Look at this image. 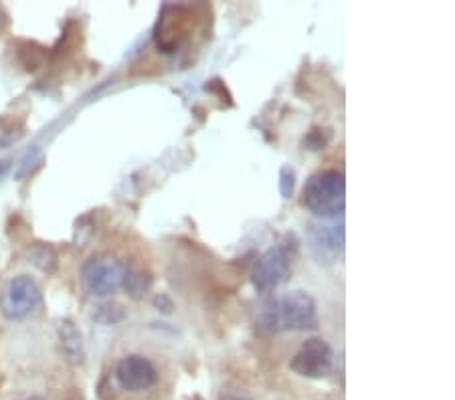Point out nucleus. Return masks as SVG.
Segmentation results:
<instances>
[{"instance_id": "nucleus-1", "label": "nucleus", "mask_w": 455, "mask_h": 400, "mask_svg": "<svg viewBox=\"0 0 455 400\" xmlns=\"http://www.w3.org/2000/svg\"><path fill=\"white\" fill-rule=\"evenodd\" d=\"M259 326L267 332H303L318 327V308L305 291H289L265 301L257 311Z\"/></svg>"}, {"instance_id": "nucleus-2", "label": "nucleus", "mask_w": 455, "mask_h": 400, "mask_svg": "<svg viewBox=\"0 0 455 400\" xmlns=\"http://www.w3.org/2000/svg\"><path fill=\"white\" fill-rule=\"evenodd\" d=\"M302 202L322 221L342 217L346 208V182L338 170H322L308 178Z\"/></svg>"}, {"instance_id": "nucleus-3", "label": "nucleus", "mask_w": 455, "mask_h": 400, "mask_svg": "<svg viewBox=\"0 0 455 400\" xmlns=\"http://www.w3.org/2000/svg\"><path fill=\"white\" fill-rule=\"evenodd\" d=\"M130 263L121 261L111 255H99L91 257L81 267V285L83 289L93 297L114 296L118 289H121L126 273Z\"/></svg>"}, {"instance_id": "nucleus-4", "label": "nucleus", "mask_w": 455, "mask_h": 400, "mask_svg": "<svg viewBox=\"0 0 455 400\" xmlns=\"http://www.w3.org/2000/svg\"><path fill=\"white\" fill-rule=\"evenodd\" d=\"M293 255H296V245L289 241H284L259 257L253 265V271H251V281L259 293L275 291L279 285L288 281Z\"/></svg>"}, {"instance_id": "nucleus-5", "label": "nucleus", "mask_w": 455, "mask_h": 400, "mask_svg": "<svg viewBox=\"0 0 455 400\" xmlns=\"http://www.w3.org/2000/svg\"><path fill=\"white\" fill-rule=\"evenodd\" d=\"M39 303H41V287L29 275H18L15 279H11L0 297V310L6 320H23Z\"/></svg>"}, {"instance_id": "nucleus-6", "label": "nucleus", "mask_w": 455, "mask_h": 400, "mask_svg": "<svg viewBox=\"0 0 455 400\" xmlns=\"http://www.w3.org/2000/svg\"><path fill=\"white\" fill-rule=\"evenodd\" d=\"M334 366V352L328 341L322 338H310L300 346V350L293 354L289 368L303 378H326Z\"/></svg>"}, {"instance_id": "nucleus-7", "label": "nucleus", "mask_w": 455, "mask_h": 400, "mask_svg": "<svg viewBox=\"0 0 455 400\" xmlns=\"http://www.w3.org/2000/svg\"><path fill=\"white\" fill-rule=\"evenodd\" d=\"M116 380L128 392H142L156 384L158 370L146 356L130 354L116 366Z\"/></svg>"}, {"instance_id": "nucleus-8", "label": "nucleus", "mask_w": 455, "mask_h": 400, "mask_svg": "<svg viewBox=\"0 0 455 400\" xmlns=\"http://www.w3.org/2000/svg\"><path fill=\"white\" fill-rule=\"evenodd\" d=\"M310 245L320 259H334L344 249V224L320 221L310 224Z\"/></svg>"}, {"instance_id": "nucleus-9", "label": "nucleus", "mask_w": 455, "mask_h": 400, "mask_svg": "<svg viewBox=\"0 0 455 400\" xmlns=\"http://www.w3.org/2000/svg\"><path fill=\"white\" fill-rule=\"evenodd\" d=\"M57 336H59L61 352L69 364H83L85 360V344L83 336L77 329V326L71 320H61L57 326Z\"/></svg>"}, {"instance_id": "nucleus-10", "label": "nucleus", "mask_w": 455, "mask_h": 400, "mask_svg": "<svg viewBox=\"0 0 455 400\" xmlns=\"http://www.w3.org/2000/svg\"><path fill=\"white\" fill-rule=\"evenodd\" d=\"M25 255H27L29 263L39 267L45 273H53L57 269V263H59V257H57L55 249L47 243H32Z\"/></svg>"}, {"instance_id": "nucleus-11", "label": "nucleus", "mask_w": 455, "mask_h": 400, "mask_svg": "<svg viewBox=\"0 0 455 400\" xmlns=\"http://www.w3.org/2000/svg\"><path fill=\"white\" fill-rule=\"evenodd\" d=\"M128 296L134 297V299H142L150 291L152 287V277L142 271V269H136V267H128V273H126V279H123V285H121Z\"/></svg>"}, {"instance_id": "nucleus-12", "label": "nucleus", "mask_w": 455, "mask_h": 400, "mask_svg": "<svg viewBox=\"0 0 455 400\" xmlns=\"http://www.w3.org/2000/svg\"><path fill=\"white\" fill-rule=\"evenodd\" d=\"M47 51L45 47L37 43H23L18 49V61L27 71H37L39 67L45 65Z\"/></svg>"}, {"instance_id": "nucleus-13", "label": "nucleus", "mask_w": 455, "mask_h": 400, "mask_svg": "<svg viewBox=\"0 0 455 400\" xmlns=\"http://www.w3.org/2000/svg\"><path fill=\"white\" fill-rule=\"evenodd\" d=\"M123 317H126V310L116 301H107V303H102L93 310V320L99 324H106V326L120 324Z\"/></svg>"}, {"instance_id": "nucleus-14", "label": "nucleus", "mask_w": 455, "mask_h": 400, "mask_svg": "<svg viewBox=\"0 0 455 400\" xmlns=\"http://www.w3.org/2000/svg\"><path fill=\"white\" fill-rule=\"evenodd\" d=\"M330 140H332V130H328V128H312L308 132V135L303 138V146L312 150V152H316V150L326 148L330 144Z\"/></svg>"}, {"instance_id": "nucleus-15", "label": "nucleus", "mask_w": 455, "mask_h": 400, "mask_svg": "<svg viewBox=\"0 0 455 400\" xmlns=\"http://www.w3.org/2000/svg\"><path fill=\"white\" fill-rule=\"evenodd\" d=\"M41 164H43V154H41L39 150H30L29 154L20 160V164H18L15 178L16 180H23V178L30 176V174L41 166Z\"/></svg>"}, {"instance_id": "nucleus-16", "label": "nucleus", "mask_w": 455, "mask_h": 400, "mask_svg": "<svg viewBox=\"0 0 455 400\" xmlns=\"http://www.w3.org/2000/svg\"><path fill=\"white\" fill-rule=\"evenodd\" d=\"M293 184H296V174H293V170L288 168V166H284L281 168V174H279V190H281V196L284 198H289L291 193H293Z\"/></svg>"}, {"instance_id": "nucleus-17", "label": "nucleus", "mask_w": 455, "mask_h": 400, "mask_svg": "<svg viewBox=\"0 0 455 400\" xmlns=\"http://www.w3.org/2000/svg\"><path fill=\"white\" fill-rule=\"evenodd\" d=\"M154 303H156V308H160L164 313H170L172 308H174V305H172V301H170L166 296H158L156 299H154Z\"/></svg>"}, {"instance_id": "nucleus-18", "label": "nucleus", "mask_w": 455, "mask_h": 400, "mask_svg": "<svg viewBox=\"0 0 455 400\" xmlns=\"http://www.w3.org/2000/svg\"><path fill=\"white\" fill-rule=\"evenodd\" d=\"M27 400H43V399H41V396H30V399H27Z\"/></svg>"}]
</instances>
